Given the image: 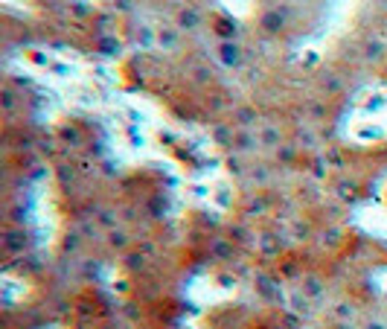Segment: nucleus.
<instances>
[{
  "instance_id": "obj_1",
  "label": "nucleus",
  "mask_w": 387,
  "mask_h": 329,
  "mask_svg": "<svg viewBox=\"0 0 387 329\" xmlns=\"http://www.w3.org/2000/svg\"><path fill=\"white\" fill-rule=\"evenodd\" d=\"M218 55L224 58V65H230V68L242 62V53H239V47H236V44H230V41H224V44L218 47Z\"/></svg>"
},
{
  "instance_id": "obj_2",
  "label": "nucleus",
  "mask_w": 387,
  "mask_h": 329,
  "mask_svg": "<svg viewBox=\"0 0 387 329\" xmlns=\"http://www.w3.org/2000/svg\"><path fill=\"white\" fill-rule=\"evenodd\" d=\"M181 23H184V26H186V23H189V26L198 23V15H196V12H184V15H181Z\"/></svg>"
}]
</instances>
